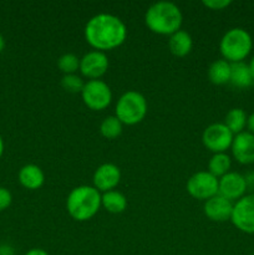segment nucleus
I'll use <instances>...</instances> for the list:
<instances>
[{
    "instance_id": "39448f33",
    "label": "nucleus",
    "mask_w": 254,
    "mask_h": 255,
    "mask_svg": "<svg viewBox=\"0 0 254 255\" xmlns=\"http://www.w3.org/2000/svg\"><path fill=\"white\" fill-rule=\"evenodd\" d=\"M147 100L137 91H127L117 100L115 116L124 125L134 126L139 124L147 115Z\"/></svg>"
},
{
    "instance_id": "f8f14e48",
    "label": "nucleus",
    "mask_w": 254,
    "mask_h": 255,
    "mask_svg": "<svg viewBox=\"0 0 254 255\" xmlns=\"http://www.w3.org/2000/svg\"><path fill=\"white\" fill-rule=\"evenodd\" d=\"M121 181V171L114 163H104L95 171L92 182L100 193L114 191Z\"/></svg>"
},
{
    "instance_id": "aec40b11",
    "label": "nucleus",
    "mask_w": 254,
    "mask_h": 255,
    "mask_svg": "<svg viewBox=\"0 0 254 255\" xmlns=\"http://www.w3.org/2000/svg\"><path fill=\"white\" fill-rule=\"evenodd\" d=\"M247 120H248V116L243 109H232L226 115L223 124L236 136V134L244 132V128L247 127Z\"/></svg>"
},
{
    "instance_id": "c85d7f7f",
    "label": "nucleus",
    "mask_w": 254,
    "mask_h": 255,
    "mask_svg": "<svg viewBox=\"0 0 254 255\" xmlns=\"http://www.w3.org/2000/svg\"><path fill=\"white\" fill-rule=\"evenodd\" d=\"M25 255H49V254H47V252L44 251V249L32 248V249H30V251L27 252Z\"/></svg>"
},
{
    "instance_id": "20e7f679",
    "label": "nucleus",
    "mask_w": 254,
    "mask_h": 255,
    "mask_svg": "<svg viewBox=\"0 0 254 255\" xmlns=\"http://www.w3.org/2000/svg\"><path fill=\"white\" fill-rule=\"evenodd\" d=\"M253 47L251 34L242 27L228 30L219 42V51L226 61L234 64L247 59Z\"/></svg>"
},
{
    "instance_id": "473e14b6",
    "label": "nucleus",
    "mask_w": 254,
    "mask_h": 255,
    "mask_svg": "<svg viewBox=\"0 0 254 255\" xmlns=\"http://www.w3.org/2000/svg\"><path fill=\"white\" fill-rule=\"evenodd\" d=\"M4 47H5V40H4V37H2L1 35H0V52H1L2 50H4Z\"/></svg>"
},
{
    "instance_id": "9b49d317",
    "label": "nucleus",
    "mask_w": 254,
    "mask_h": 255,
    "mask_svg": "<svg viewBox=\"0 0 254 255\" xmlns=\"http://www.w3.org/2000/svg\"><path fill=\"white\" fill-rule=\"evenodd\" d=\"M247 183L243 174L238 172H229L219 178L218 194L234 202L246 196Z\"/></svg>"
},
{
    "instance_id": "6ab92c4d",
    "label": "nucleus",
    "mask_w": 254,
    "mask_h": 255,
    "mask_svg": "<svg viewBox=\"0 0 254 255\" xmlns=\"http://www.w3.org/2000/svg\"><path fill=\"white\" fill-rule=\"evenodd\" d=\"M101 207L112 214H120L127 208V198L119 191L101 193Z\"/></svg>"
},
{
    "instance_id": "f03ea898",
    "label": "nucleus",
    "mask_w": 254,
    "mask_h": 255,
    "mask_svg": "<svg viewBox=\"0 0 254 255\" xmlns=\"http://www.w3.org/2000/svg\"><path fill=\"white\" fill-rule=\"evenodd\" d=\"M183 15L174 2L157 1L147 9L144 14V24L157 35L171 36L181 30Z\"/></svg>"
},
{
    "instance_id": "4be33fe9",
    "label": "nucleus",
    "mask_w": 254,
    "mask_h": 255,
    "mask_svg": "<svg viewBox=\"0 0 254 255\" xmlns=\"http://www.w3.org/2000/svg\"><path fill=\"white\" fill-rule=\"evenodd\" d=\"M124 124L116 116H109L100 125V132L107 139H115L122 133Z\"/></svg>"
},
{
    "instance_id": "cd10ccee",
    "label": "nucleus",
    "mask_w": 254,
    "mask_h": 255,
    "mask_svg": "<svg viewBox=\"0 0 254 255\" xmlns=\"http://www.w3.org/2000/svg\"><path fill=\"white\" fill-rule=\"evenodd\" d=\"M247 128H248V132L254 134V112L248 116V120H247Z\"/></svg>"
},
{
    "instance_id": "f257e3e1",
    "label": "nucleus",
    "mask_w": 254,
    "mask_h": 255,
    "mask_svg": "<svg viewBox=\"0 0 254 255\" xmlns=\"http://www.w3.org/2000/svg\"><path fill=\"white\" fill-rule=\"evenodd\" d=\"M85 40L96 51H110L120 47L127 37V26L119 16L101 12L86 22Z\"/></svg>"
},
{
    "instance_id": "412c9836",
    "label": "nucleus",
    "mask_w": 254,
    "mask_h": 255,
    "mask_svg": "<svg viewBox=\"0 0 254 255\" xmlns=\"http://www.w3.org/2000/svg\"><path fill=\"white\" fill-rule=\"evenodd\" d=\"M232 159L227 153H214L208 162V172L217 178L231 172Z\"/></svg>"
},
{
    "instance_id": "b1692460",
    "label": "nucleus",
    "mask_w": 254,
    "mask_h": 255,
    "mask_svg": "<svg viewBox=\"0 0 254 255\" xmlns=\"http://www.w3.org/2000/svg\"><path fill=\"white\" fill-rule=\"evenodd\" d=\"M61 86L65 91L70 92V94H81L82 89L85 86V82L76 74L64 75L61 79Z\"/></svg>"
},
{
    "instance_id": "bb28decb",
    "label": "nucleus",
    "mask_w": 254,
    "mask_h": 255,
    "mask_svg": "<svg viewBox=\"0 0 254 255\" xmlns=\"http://www.w3.org/2000/svg\"><path fill=\"white\" fill-rule=\"evenodd\" d=\"M247 183V189H252L254 191V172H248V173L244 176Z\"/></svg>"
},
{
    "instance_id": "ddd939ff",
    "label": "nucleus",
    "mask_w": 254,
    "mask_h": 255,
    "mask_svg": "<svg viewBox=\"0 0 254 255\" xmlns=\"http://www.w3.org/2000/svg\"><path fill=\"white\" fill-rule=\"evenodd\" d=\"M231 149L234 159L238 163L244 166L254 163V134L248 131L236 134Z\"/></svg>"
},
{
    "instance_id": "dca6fc26",
    "label": "nucleus",
    "mask_w": 254,
    "mask_h": 255,
    "mask_svg": "<svg viewBox=\"0 0 254 255\" xmlns=\"http://www.w3.org/2000/svg\"><path fill=\"white\" fill-rule=\"evenodd\" d=\"M169 51L177 57H184L192 51L193 47V40L192 36L184 30H178L172 34L168 40Z\"/></svg>"
},
{
    "instance_id": "6e6552de",
    "label": "nucleus",
    "mask_w": 254,
    "mask_h": 255,
    "mask_svg": "<svg viewBox=\"0 0 254 255\" xmlns=\"http://www.w3.org/2000/svg\"><path fill=\"white\" fill-rule=\"evenodd\" d=\"M234 134L224 124L217 122L207 127L202 133V142L204 147L214 153H226L231 148Z\"/></svg>"
},
{
    "instance_id": "4468645a",
    "label": "nucleus",
    "mask_w": 254,
    "mask_h": 255,
    "mask_svg": "<svg viewBox=\"0 0 254 255\" xmlns=\"http://www.w3.org/2000/svg\"><path fill=\"white\" fill-rule=\"evenodd\" d=\"M233 204L232 201L224 198L221 194H217L204 202L203 212L209 221L222 223V222L231 221Z\"/></svg>"
},
{
    "instance_id": "5701e85b",
    "label": "nucleus",
    "mask_w": 254,
    "mask_h": 255,
    "mask_svg": "<svg viewBox=\"0 0 254 255\" xmlns=\"http://www.w3.org/2000/svg\"><path fill=\"white\" fill-rule=\"evenodd\" d=\"M57 67L64 75H74L80 70V59L75 54L67 52L59 57Z\"/></svg>"
},
{
    "instance_id": "f3484780",
    "label": "nucleus",
    "mask_w": 254,
    "mask_h": 255,
    "mask_svg": "<svg viewBox=\"0 0 254 255\" xmlns=\"http://www.w3.org/2000/svg\"><path fill=\"white\" fill-rule=\"evenodd\" d=\"M229 84L237 89H248L253 86L254 80L248 64L244 61L231 64V81Z\"/></svg>"
},
{
    "instance_id": "393cba45",
    "label": "nucleus",
    "mask_w": 254,
    "mask_h": 255,
    "mask_svg": "<svg viewBox=\"0 0 254 255\" xmlns=\"http://www.w3.org/2000/svg\"><path fill=\"white\" fill-rule=\"evenodd\" d=\"M202 4L211 10H223L232 4L231 0H204Z\"/></svg>"
},
{
    "instance_id": "7ed1b4c3",
    "label": "nucleus",
    "mask_w": 254,
    "mask_h": 255,
    "mask_svg": "<svg viewBox=\"0 0 254 255\" xmlns=\"http://www.w3.org/2000/svg\"><path fill=\"white\" fill-rule=\"evenodd\" d=\"M101 208V193L94 186L75 187L66 199L69 216L76 222L94 218Z\"/></svg>"
},
{
    "instance_id": "1a4fd4ad",
    "label": "nucleus",
    "mask_w": 254,
    "mask_h": 255,
    "mask_svg": "<svg viewBox=\"0 0 254 255\" xmlns=\"http://www.w3.org/2000/svg\"><path fill=\"white\" fill-rule=\"evenodd\" d=\"M231 222L238 231L254 234V193L246 194L233 204Z\"/></svg>"
},
{
    "instance_id": "0eeeda50",
    "label": "nucleus",
    "mask_w": 254,
    "mask_h": 255,
    "mask_svg": "<svg viewBox=\"0 0 254 255\" xmlns=\"http://www.w3.org/2000/svg\"><path fill=\"white\" fill-rule=\"evenodd\" d=\"M219 179L208 171L196 172L187 181V192L193 198L204 201L218 194Z\"/></svg>"
},
{
    "instance_id": "2eb2a0df",
    "label": "nucleus",
    "mask_w": 254,
    "mask_h": 255,
    "mask_svg": "<svg viewBox=\"0 0 254 255\" xmlns=\"http://www.w3.org/2000/svg\"><path fill=\"white\" fill-rule=\"evenodd\" d=\"M17 178H19L20 184L30 191L41 188L45 183L44 172L36 164H26V166L21 167Z\"/></svg>"
},
{
    "instance_id": "7c9ffc66",
    "label": "nucleus",
    "mask_w": 254,
    "mask_h": 255,
    "mask_svg": "<svg viewBox=\"0 0 254 255\" xmlns=\"http://www.w3.org/2000/svg\"><path fill=\"white\" fill-rule=\"evenodd\" d=\"M248 67H249V70H251V74H252V76H253V80H254V56L252 57L251 61H249Z\"/></svg>"
},
{
    "instance_id": "c756f323",
    "label": "nucleus",
    "mask_w": 254,
    "mask_h": 255,
    "mask_svg": "<svg viewBox=\"0 0 254 255\" xmlns=\"http://www.w3.org/2000/svg\"><path fill=\"white\" fill-rule=\"evenodd\" d=\"M0 255H14V251L11 247L2 246L0 247Z\"/></svg>"
},
{
    "instance_id": "9d476101",
    "label": "nucleus",
    "mask_w": 254,
    "mask_h": 255,
    "mask_svg": "<svg viewBox=\"0 0 254 255\" xmlns=\"http://www.w3.org/2000/svg\"><path fill=\"white\" fill-rule=\"evenodd\" d=\"M109 65V57L105 52L92 50L80 59V72L89 80H100L107 72Z\"/></svg>"
},
{
    "instance_id": "a211bd4d",
    "label": "nucleus",
    "mask_w": 254,
    "mask_h": 255,
    "mask_svg": "<svg viewBox=\"0 0 254 255\" xmlns=\"http://www.w3.org/2000/svg\"><path fill=\"white\" fill-rule=\"evenodd\" d=\"M209 81L217 86L227 85L231 81V62L224 59L216 60L211 64L208 69Z\"/></svg>"
},
{
    "instance_id": "423d86ee",
    "label": "nucleus",
    "mask_w": 254,
    "mask_h": 255,
    "mask_svg": "<svg viewBox=\"0 0 254 255\" xmlns=\"http://www.w3.org/2000/svg\"><path fill=\"white\" fill-rule=\"evenodd\" d=\"M84 104L92 111H102L107 109L112 101V91L102 80H89L85 82L81 91Z\"/></svg>"
},
{
    "instance_id": "a878e982",
    "label": "nucleus",
    "mask_w": 254,
    "mask_h": 255,
    "mask_svg": "<svg viewBox=\"0 0 254 255\" xmlns=\"http://www.w3.org/2000/svg\"><path fill=\"white\" fill-rule=\"evenodd\" d=\"M12 202V196L6 188L0 187V212L9 208Z\"/></svg>"
},
{
    "instance_id": "2f4dec72",
    "label": "nucleus",
    "mask_w": 254,
    "mask_h": 255,
    "mask_svg": "<svg viewBox=\"0 0 254 255\" xmlns=\"http://www.w3.org/2000/svg\"><path fill=\"white\" fill-rule=\"evenodd\" d=\"M2 153H4V141H2L1 136H0V158H1Z\"/></svg>"
}]
</instances>
